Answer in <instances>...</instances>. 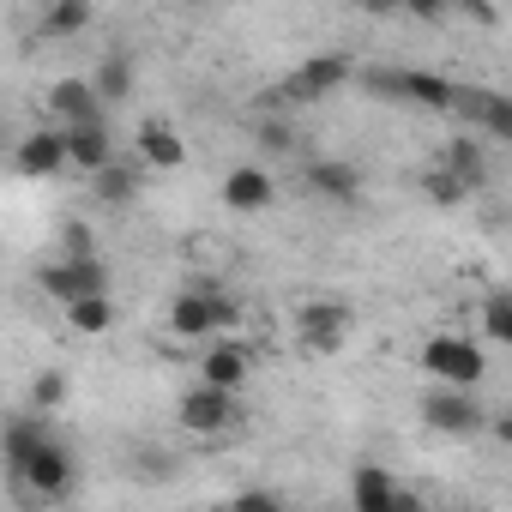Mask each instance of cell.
Segmentation results:
<instances>
[{"label":"cell","mask_w":512,"mask_h":512,"mask_svg":"<svg viewBox=\"0 0 512 512\" xmlns=\"http://www.w3.org/2000/svg\"><path fill=\"white\" fill-rule=\"evenodd\" d=\"M247 374H253V350L235 344V338H229V344H211L205 362H199V380H211V386H235V392H241Z\"/></svg>","instance_id":"obj_15"},{"label":"cell","mask_w":512,"mask_h":512,"mask_svg":"<svg viewBox=\"0 0 512 512\" xmlns=\"http://www.w3.org/2000/svg\"><path fill=\"white\" fill-rule=\"evenodd\" d=\"M13 169H19L25 181H49V175H67V169H73V145H67V127L55 121V127H37V133H25V139H19V151H13Z\"/></svg>","instance_id":"obj_9"},{"label":"cell","mask_w":512,"mask_h":512,"mask_svg":"<svg viewBox=\"0 0 512 512\" xmlns=\"http://www.w3.org/2000/svg\"><path fill=\"white\" fill-rule=\"evenodd\" d=\"M67 326H73L79 338H103V332L115 326V302H109V290H103V296H85V302H67Z\"/></svg>","instance_id":"obj_22"},{"label":"cell","mask_w":512,"mask_h":512,"mask_svg":"<svg viewBox=\"0 0 512 512\" xmlns=\"http://www.w3.org/2000/svg\"><path fill=\"white\" fill-rule=\"evenodd\" d=\"M272 199H278V187H272V175L260 169V163H235L229 175H223V205L229 211H272Z\"/></svg>","instance_id":"obj_14"},{"label":"cell","mask_w":512,"mask_h":512,"mask_svg":"<svg viewBox=\"0 0 512 512\" xmlns=\"http://www.w3.org/2000/svg\"><path fill=\"white\" fill-rule=\"evenodd\" d=\"M37 31H43V37H55V43H67V37L91 31V0H49L43 19H37Z\"/></svg>","instance_id":"obj_19"},{"label":"cell","mask_w":512,"mask_h":512,"mask_svg":"<svg viewBox=\"0 0 512 512\" xmlns=\"http://www.w3.org/2000/svg\"><path fill=\"white\" fill-rule=\"evenodd\" d=\"M482 332H488L494 344H506V350H512V290L482 302Z\"/></svg>","instance_id":"obj_25"},{"label":"cell","mask_w":512,"mask_h":512,"mask_svg":"<svg viewBox=\"0 0 512 512\" xmlns=\"http://www.w3.org/2000/svg\"><path fill=\"white\" fill-rule=\"evenodd\" d=\"M253 133H260V145H266V151H278V157H284V151H296V133H290V121H260Z\"/></svg>","instance_id":"obj_28"},{"label":"cell","mask_w":512,"mask_h":512,"mask_svg":"<svg viewBox=\"0 0 512 512\" xmlns=\"http://www.w3.org/2000/svg\"><path fill=\"white\" fill-rule=\"evenodd\" d=\"M368 91H392V97L422 103L434 115H452L458 109V85L440 79V73H422V67H410V73H368Z\"/></svg>","instance_id":"obj_8"},{"label":"cell","mask_w":512,"mask_h":512,"mask_svg":"<svg viewBox=\"0 0 512 512\" xmlns=\"http://www.w3.org/2000/svg\"><path fill=\"white\" fill-rule=\"evenodd\" d=\"M422 368H428L434 380H446V386H482V374H488V356H482V344H476V338L434 332V338L422 344Z\"/></svg>","instance_id":"obj_3"},{"label":"cell","mask_w":512,"mask_h":512,"mask_svg":"<svg viewBox=\"0 0 512 512\" xmlns=\"http://www.w3.org/2000/svg\"><path fill=\"white\" fill-rule=\"evenodd\" d=\"M452 7H458V0H404V13H410V19H422V25H440Z\"/></svg>","instance_id":"obj_30"},{"label":"cell","mask_w":512,"mask_h":512,"mask_svg":"<svg viewBox=\"0 0 512 512\" xmlns=\"http://www.w3.org/2000/svg\"><path fill=\"white\" fill-rule=\"evenodd\" d=\"M350 308L344 302H302L296 308V338L314 350V356H338L344 350V338H350Z\"/></svg>","instance_id":"obj_11"},{"label":"cell","mask_w":512,"mask_h":512,"mask_svg":"<svg viewBox=\"0 0 512 512\" xmlns=\"http://www.w3.org/2000/svg\"><path fill=\"white\" fill-rule=\"evenodd\" d=\"M422 422H428L434 434H482V428H488V410H482L476 386H446V380H434V392L422 398Z\"/></svg>","instance_id":"obj_5"},{"label":"cell","mask_w":512,"mask_h":512,"mask_svg":"<svg viewBox=\"0 0 512 512\" xmlns=\"http://www.w3.org/2000/svg\"><path fill=\"white\" fill-rule=\"evenodd\" d=\"M235 506H241V512H278V506H284V494H272V488H241V494H235Z\"/></svg>","instance_id":"obj_29"},{"label":"cell","mask_w":512,"mask_h":512,"mask_svg":"<svg viewBox=\"0 0 512 512\" xmlns=\"http://www.w3.org/2000/svg\"><path fill=\"white\" fill-rule=\"evenodd\" d=\"M67 145H73V169H79V175H97L103 163H115V139H109L103 121H79V127H67Z\"/></svg>","instance_id":"obj_16"},{"label":"cell","mask_w":512,"mask_h":512,"mask_svg":"<svg viewBox=\"0 0 512 512\" xmlns=\"http://www.w3.org/2000/svg\"><path fill=\"white\" fill-rule=\"evenodd\" d=\"M37 7H49V0H37Z\"/></svg>","instance_id":"obj_34"},{"label":"cell","mask_w":512,"mask_h":512,"mask_svg":"<svg viewBox=\"0 0 512 512\" xmlns=\"http://www.w3.org/2000/svg\"><path fill=\"white\" fill-rule=\"evenodd\" d=\"M458 7H464L476 25H494V19H500V13H494V0H458Z\"/></svg>","instance_id":"obj_31"},{"label":"cell","mask_w":512,"mask_h":512,"mask_svg":"<svg viewBox=\"0 0 512 512\" xmlns=\"http://www.w3.org/2000/svg\"><path fill=\"white\" fill-rule=\"evenodd\" d=\"M37 284H43V296H55V302L67 308V302L103 296V290H109V266H103V253H85V260L61 253L55 266H43V272H37Z\"/></svg>","instance_id":"obj_6"},{"label":"cell","mask_w":512,"mask_h":512,"mask_svg":"<svg viewBox=\"0 0 512 512\" xmlns=\"http://www.w3.org/2000/svg\"><path fill=\"white\" fill-rule=\"evenodd\" d=\"M241 392L235 386H211V380H199V386H187L181 392V428L187 434H229V428H241Z\"/></svg>","instance_id":"obj_4"},{"label":"cell","mask_w":512,"mask_h":512,"mask_svg":"<svg viewBox=\"0 0 512 512\" xmlns=\"http://www.w3.org/2000/svg\"><path fill=\"white\" fill-rule=\"evenodd\" d=\"M61 404H67V380H61V374H37V386H31V410H49V416H55Z\"/></svg>","instance_id":"obj_26"},{"label":"cell","mask_w":512,"mask_h":512,"mask_svg":"<svg viewBox=\"0 0 512 512\" xmlns=\"http://www.w3.org/2000/svg\"><path fill=\"white\" fill-rule=\"evenodd\" d=\"M350 79H356L350 55H314V61H302V67L278 85V103H320V97H332V91L350 85Z\"/></svg>","instance_id":"obj_7"},{"label":"cell","mask_w":512,"mask_h":512,"mask_svg":"<svg viewBox=\"0 0 512 512\" xmlns=\"http://www.w3.org/2000/svg\"><path fill=\"white\" fill-rule=\"evenodd\" d=\"M49 434H55V428H49V410H31V416H13V422H7V434H0V452H7V482L25 476V464L37 458V446H43Z\"/></svg>","instance_id":"obj_13"},{"label":"cell","mask_w":512,"mask_h":512,"mask_svg":"<svg viewBox=\"0 0 512 512\" xmlns=\"http://www.w3.org/2000/svg\"><path fill=\"white\" fill-rule=\"evenodd\" d=\"M446 163H452L470 187H482V181H488V157H482V145H476V139H452V145H446Z\"/></svg>","instance_id":"obj_24"},{"label":"cell","mask_w":512,"mask_h":512,"mask_svg":"<svg viewBox=\"0 0 512 512\" xmlns=\"http://www.w3.org/2000/svg\"><path fill=\"white\" fill-rule=\"evenodd\" d=\"M350 506L356 512H410V506H422L386 464H356L350 470Z\"/></svg>","instance_id":"obj_10"},{"label":"cell","mask_w":512,"mask_h":512,"mask_svg":"<svg viewBox=\"0 0 512 512\" xmlns=\"http://www.w3.org/2000/svg\"><path fill=\"white\" fill-rule=\"evenodd\" d=\"M362 13H374V19H392V13H404V0H356Z\"/></svg>","instance_id":"obj_32"},{"label":"cell","mask_w":512,"mask_h":512,"mask_svg":"<svg viewBox=\"0 0 512 512\" xmlns=\"http://www.w3.org/2000/svg\"><path fill=\"white\" fill-rule=\"evenodd\" d=\"M139 163H145V169H181V163H187L181 133H175L169 121H145V127H139Z\"/></svg>","instance_id":"obj_17"},{"label":"cell","mask_w":512,"mask_h":512,"mask_svg":"<svg viewBox=\"0 0 512 512\" xmlns=\"http://www.w3.org/2000/svg\"><path fill=\"white\" fill-rule=\"evenodd\" d=\"M73 482H79L73 446H67L61 434H49V440L37 446V458L25 464V476H13V494H25V500H37V506H61V500L73 494Z\"/></svg>","instance_id":"obj_1"},{"label":"cell","mask_w":512,"mask_h":512,"mask_svg":"<svg viewBox=\"0 0 512 512\" xmlns=\"http://www.w3.org/2000/svg\"><path fill=\"white\" fill-rule=\"evenodd\" d=\"M488 434H494L500 446H512V410H500V416H488Z\"/></svg>","instance_id":"obj_33"},{"label":"cell","mask_w":512,"mask_h":512,"mask_svg":"<svg viewBox=\"0 0 512 512\" xmlns=\"http://www.w3.org/2000/svg\"><path fill=\"white\" fill-rule=\"evenodd\" d=\"M103 91H97V79H55L49 85V121H61V127H79V121H103Z\"/></svg>","instance_id":"obj_12"},{"label":"cell","mask_w":512,"mask_h":512,"mask_svg":"<svg viewBox=\"0 0 512 512\" xmlns=\"http://www.w3.org/2000/svg\"><path fill=\"white\" fill-rule=\"evenodd\" d=\"M464 193H470V181H464L446 157H440L434 169H422V199H428V205H464Z\"/></svg>","instance_id":"obj_23"},{"label":"cell","mask_w":512,"mask_h":512,"mask_svg":"<svg viewBox=\"0 0 512 512\" xmlns=\"http://www.w3.org/2000/svg\"><path fill=\"white\" fill-rule=\"evenodd\" d=\"M139 181H145V169H133V163H103L97 175H91V187H97V205H133V193H139Z\"/></svg>","instance_id":"obj_21"},{"label":"cell","mask_w":512,"mask_h":512,"mask_svg":"<svg viewBox=\"0 0 512 512\" xmlns=\"http://www.w3.org/2000/svg\"><path fill=\"white\" fill-rule=\"evenodd\" d=\"M97 91H103V103H127L133 97V79H139V61L127 55V49H115V55H103L97 61Z\"/></svg>","instance_id":"obj_20"},{"label":"cell","mask_w":512,"mask_h":512,"mask_svg":"<svg viewBox=\"0 0 512 512\" xmlns=\"http://www.w3.org/2000/svg\"><path fill=\"white\" fill-rule=\"evenodd\" d=\"M229 326H241V302L223 296V290H181L169 302V338H181V344L229 332Z\"/></svg>","instance_id":"obj_2"},{"label":"cell","mask_w":512,"mask_h":512,"mask_svg":"<svg viewBox=\"0 0 512 512\" xmlns=\"http://www.w3.org/2000/svg\"><path fill=\"white\" fill-rule=\"evenodd\" d=\"M308 187L320 193V199H356L362 193V175H356V163H344V157H320V163H308Z\"/></svg>","instance_id":"obj_18"},{"label":"cell","mask_w":512,"mask_h":512,"mask_svg":"<svg viewBox=\"0 0 512 512\" xmlns=\"http://www.w3.org/2000/svg\"><path fill=\"white\" fill-rule=\"evenodd\" d=\"M61 247L73 253V260H85V253H97V235H91L79 217H67V229H61Z\"/></svg>","instance_id":"obj_27"}]
</instances>
